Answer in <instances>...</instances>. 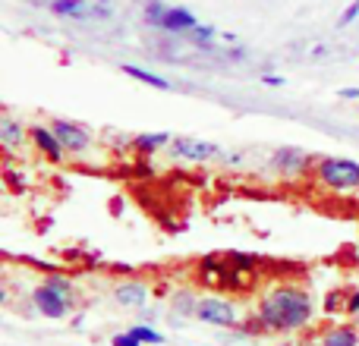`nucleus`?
Segmentation results:
<instances>
[{
    "label": "nucleus",
    "mask_w": 359,
    "mask_h": 346,
    "mask_svg": "<svg viewBox=\"0 0 359 346\" xmlns=\"http://www.w3.org/2000/svg\"><path fill=\"white\" fill-rule=\"evenodd\" d=\"M356 16H359V0H356V4H350V6H347V10H344V13H341V19H337V29H347V25H350V22H353V19H356Z\"/></svg>",
    "instance_id": "4be33fe9"
},
{
    "label": "nucleus",
    "mask_w": 359,
    "mask_h": 346,
    "mask_svg": "<svg viewBox=\"0 0 359 346\" xmlns=\"http://www.w3.org/2000/svg\"><path fill=\"white\" fill-rule=\"evenodd\" d=\"M130 331H133V334H136L142 343H151V346H161V343H164V334H161V331H155L151 324H133Z\"/></svg>",
    "instance_id": "a211bd4d"
},
{
    "label": "nucleus",
    "mask_w": 359,
    "mask_h": 346,
    "mask_svg": "<svg viewBox=\"0 0 359 346\" xmlns=\"http://www.w3.org/2000/svg\"><path fill=\"white\" fill-rule=\"evenodd\" d=\"M44 284H48V286H54L57 293H63V296H69V299H73V284H69V280L63 277V274H50V277L44 280Z\"/></svg>",
    "instance_id": "aec40b11"
},
{
    "label": "nucleus",
    "mask_w": 359,
    "mask_h": 346,
    "mask_svg": "<svg viewBox=\"0 0 359 346\" xmlns=\"http://www.w3.org/2000/svg\"><path fill=\"white\" fill-rule=\"evenodd\" d=\"M215 35H217L215 25H196V29H192V41H196L198 48H208V41H211Z\"/></svg>",
    "instance_id": "6ab92c4d"
},
{
    "label": "nucleus",
    "mask_w": 359,
    "mask_h": 346,
    "mask_svg": "<svg viewBox=\"0 0 359 346\" xmlns=\"http://www.w3.org/2000/svg\"><path fill=\"white\" fill-rule=\"evenodd\" d=\"M230 261H233L236 268H255V265H259V258H255V255H243V252H230Z\"/></svg>",
    "instance_id": "5701e85b"
},
{
    "label": "nucleus",
    "mask_w": 359,
    "mask_h": 346,
    "mask_svg": "<svg viewBox=\"0 0 359 346\" xmlns=\"http://www.w3.org/2000/svg\"><path fill=\"white\" fill-rule=\"evenodd\" d=\"M356 318H359V315H356Z\"/></svg>",
    "instance_id": "c756f323"
},
{
    "label": "nucleus",
    "mask_w": 359,
    "mask_h": 346,
    "mask_svg": "<svg viewBox=\"0 0 359 346\" xmlns=\"http://www.w3.org/2000/svg\"><path fill=\"white\" fill-rule=\"evenodd\" d=\"M170 309H174V315H180V318H189V315L196 318L198 296L189 290H180V293H174V299H170Z\"/></svg>",
    "instance_id": "4468645a"
},
{
    "label": "nucleus",
    "mask_w": 359,
    "mask_h": 346,
    "mask_svg": "<svg viewBox=\"0 0 359 346\" xmlns=\"http://www.w3.org/2000/svg\"><path fill=\"white\" fill-rule=\"evenodd\" d=\"M347 312H350V315H359V290L347 296Z\"/></svg>",
    "instance_id": "cd10ccee"
},
{
    "label": "nucleus",
    "mask_w": 359,
    "mask_h": 346,
    "mask_svg": "<svg viewBox=\"0 0 359 346\" xmlns=\"http://www.w3.org/2000/svg\"><path fill=\"white\" fill-rule=\"evenodd\" d=\"M271 167L278 173H284V177H299V173H306V167H309V151L303 148H278L271 155Z\"/></svg>",
    "instance_id": "6e6552de"
},
{
    "label": "nucleus",
    "mask_w": 359,
    "mask_h": 346,
    "mask_svg": "<svg viewBox=\"0 0 359 346\" xmlns=\"http://www.w3.org/2000/svg\"><path fill=\"white\" fill-rule=\"evenodd\" d=\"M325 54H328V50H325V48H322V44H318V48H316V50H312V60H322V57H325Z\"/></svg>",
    "instance_id": "c85d7f7f"
},
{
    "label": "nucleus",
    "mask_w": 359,
    "mask_h": 346,
    "mask_svg": "<svg viewBox=\"0 0 359 346\" xmlns=\"http://www.w3.org/2000/svg\"><path fill=\"white\" fill-rule=\"evenodd\" d=\"M111 343H114V346H142V340H139L133 331H126V334H117Z\"/></svg>",
    "instance_id": "393cba45"
},
{
    "label": "nucleus",
    "mask_w": 359,
    "mask_h": 346,
    "mask_svg": "<svg viewBox=\"0 0 359 346\" xmlns=\"http://www.w3.org/2000/svg\"><path fill=\"white\" fill-rule=\"evenodd\" d=\"M107 4H111V0H95L92 16H95V19H111V16H114V10H111Z\"/></svg>",
    "instance_id": "b1692460"
},
{
    "label": "nucleus",
    "mask_w": 359,
    "mask_h": 346,
    "mask_svg": "<svg viewBox=\"0 0 359 346\" xmlns=\"http://www.w3.org/2000/svg\"><path fill=\"white\" fill-rule=\"evenodd\" d=\"M50 130L57 132L60 145L67 148V155H82L92 145V132L82 123H73V120H50Z\"/></svg>",
    "instance_id": "423d86ee"
},
{
    "label": "nucleus",
    "mask_w": 359,
    "mask_h": 346,
    "mask_svg": "<svg viewBox=\"0 0 359 346\" xmlns=\"http://www.w3.org/2000/svg\"><path fill=\"white\" fill-rule=\"evenodd\" d=\"M170 142H174L170 132H139V136L130 139V145L139 155H155L158 148H164V145H170Z\"/></svg>",
    "instance_id": "f8f14e48"
},
{
    "label": "nucleus",
    "mask_w": 359,
    "mask_h": 346,
    "mask_svg": "<svg viewBox=\"0 0 359 346\" xmlns=\"http://www.w3.org/2000/svg\"><path fill=\"white\" fill-rule=\"evenodd\" d=\"M322 346H359V331L356 328H331L322 337Z\"/></svg>",
    "instance_id": "2eb2a0df"
},
{
    "label": "nucleus",
    "mask_w": 359,
    "mask_h": 346,
    "mask_svg": "<svg viewBox=\"0 0 359 346\" xmlns=\"http://www.w3.org/2000/svg\"><path fill=\"white\" fill-rule=\"evenodd\" d=\"M123 73H126V76H133V79H139L142 85L161 88V92H168V88H170V82H168V79H161L158 73H149V69H142V67H133V63H130V67L123 63Z\"/></svg>",
    "instance_id": "dca6fc26"
},
{
    "label": "nucleus",
    "mask_w": 359,
    "mask_h": 346,
    "mask_svg": "<svg viewBox=\"0 0 359 346\" xmlns=\"http://www.w3.org/2000/svg\"><path fill=\"white\" fill-rule=\"evenodd\" d=\"M22 142H25V130L10 117V113H4V117H0V145H4L6 151H13Z\"/></svg>",
    "instance_id": "ddd939ff"
},
{
    "label": "nucleus",
    "mask_w": 359,
    "mask_h": 346,
    "mask_svg": "<svg viewBox=\"0 0 359 346\" xmlns=\"http://www.w3.org/2000/svg\"><path fill=\"white\" fill-rule=\"evenodd\" d=\"M325 312H337V309H347V299H344V293H328L325 296Z\"/></svg>",
    "instance_id": "412c9836"
},
{
    "label": "nucleus",
    "mask_w": 359,
    "mask_h": 346,
    "mask_svg": "<svg viewBox=\"0 0 359 346\" xmlns=\"http://www.w3.org/2000/svg\"><path fill=\"white\" fill-rule=\"evenodd\" d=\"M316 170H318V183L334 192L359 189V164L350 161V158H322Z\"/></svg>",
    "instance_id": "f03ea898"
},
{
    "label": "nucleus",
    "mask_w": 359,
    "mask_h": 346,
    "mask_svg": "<svg viewBox=\"0 0 359 346\" xmlns=\"http://www.w3.org/2000/svg\"><path fill=\"white\" fill-rule=\"evenodd\" d=\"M262 82H265V85H271V88H274V85H278V88H280V85H284V82H287V79H284V76H274V73H265V76H262Z\"/></svg>",
    "instance_id": "bb28decb"
},
{
    "label": "nucleus",
    "mask_w": 359,
    "mask_h": 346,
    "mask_svg": "<svg viewBox=\"0 0 359 346\" xmlns=\"http://www.w3.org/2000/svg\"><path fill=\"white\" fill-rule=\"evenodd\" d=\"M164 13H168V6H164L161 0H149V4H145V10H142V16H145V22H149L151 29L161 32V25H164Z\"/></svg>",
    "instance_id": "f3484780"
},
{
    "label": "nucleus",
    "mask_w": 359,
    "mask_h": 346,
    "mask_svg": "<svg viewBox=\"0 0 359 346\" xmlns=\"http://www.w3.org/2000/svg\"><path fill=\"white\" fill-rule=\"evenodd\" d=\"M29 139H32V145H35L44 158H48V161L60 164L63 158H67V148L60 145V139H57V132L50 130V126H41V123L29 126Z\"/></svg>",
    "instance_id": "0eeeda50"
},
{
    "label": "nucleus",
    "mask_w": 359,
    "mask_h": 346,
    "mask_svg": "<svg viewBox=\"0 0 359 346\" xmlns=\"http://www.w3.org/2000/svg\"><path fill=\"white\" fill-rule=\"evenodd\" d=\"M32 305H35L38 315L50 318V321H60V318L69 315V309H73V299L63 296V293H57L54 286L41 284L32 290Z\"/></svg>",
    "instance_id": "39448f33"
},
{
    "label": "nucleus",
    "mask_w": 359,
    "mask_h": 346,
    "mask_svg": "<svg viewBox=\"0 0 359 346\" xmlns=\"http://www.w3.org/2000/svg\"><path fill=\"white\" fill-rule=\"evenodd\" d=\"M48 6L60 19H92V4L88 0H50Z\"/></svg>",
    "instance_id": "9b49d317"
},
{
    "label": "nucleus",
    "mask_w": 359,
    "mask_h": 346,
    "mask_svg": "<svg viewBox=\"0 0 359 346\" xmlns=\"http://www.w3.org/2000/svg\"><path fill=\"white\" fill-rule=\"evenodd\" d=\"M259 318L268 331H278V334L299 331L312 321V296L303 286H274L259 303Z\"/></svg>",
    "instance_id": "f257e3e1"
},
{
    "label": "nucleus",
    "mask_w": 359,
    "mask_h": 346,
    "mask_svg": "<svg viewBox=\"0 0 359 346\" xmlns=\"http://www.w3.org/2000/svg\"><path fill=\"white\" fill-rule=\"evenodd\" d=\"M114 303L120 309H145V303H149V284H142V280H120L114 286Z\"/></svg>",
    "instance_id": "1a4fd4ad"
},
{
    "label": "nucleus",
    "mask_w": 359,
    "mask_h": 346,
    "mask_svg": "<svg viewBox=\"0 0 359 346\" xmlns=\"http://www.w3.org/2000/svg\"><path fill=\"white\" fill-rule=\"evenodd\" d=\"M337 98H341V101H359V88L356 85L341 88V92H337Z\"/></svg>",
    "instance_id": "a878e982"
},
{
    "label": "nucleus",
    "mask_w": 359,
    "mask_h": 346,
    "mask_svg": "<svg viewBox=\"0 0 359 346\" xmlns=\"http://www.w3.org/2000/svg\"><path fill=\"white\" fill-rule=\"evenodd\" d=\"M196 25L198 22H196V16H192V10H186V6H168L161 32H168V35H183V32H192Z\"/></svg>",
    "instance_id": "9d476101"
},
{
    "label": "nucleus",
    "mask_w": 359,
    "mask_h": 346,
    "mask_svg": "<svg viewBox=\"0 0 359 346\" xmlns=\"http://www.w3.org/2000/svg\"><path fill=\"white\" fill-rule=\"evenodd\" d=\"M196 318H198V321H205V324H215V328H236V321H240V312H236L233 299L198 296Z\"/></svg>",
    "instance_id": "7ed1b4c3"
},
{
    "label": "nucleus",
    "mask_w": 359,
    "mask_h": 346,
    "mask_svg": "<svg viewBox=\"0 0 359 346\" xmlns=\"http://www.w3.org/2000/svg\"><path fill=\"white\" fill-rule=\"evenodd\" d=\"M170 155L186 164H208L215 158H221V148L215 142H205V139H196V136H174Z\"/></svg>",
    "instance_id": "20e7f679"
}]
</instances>
